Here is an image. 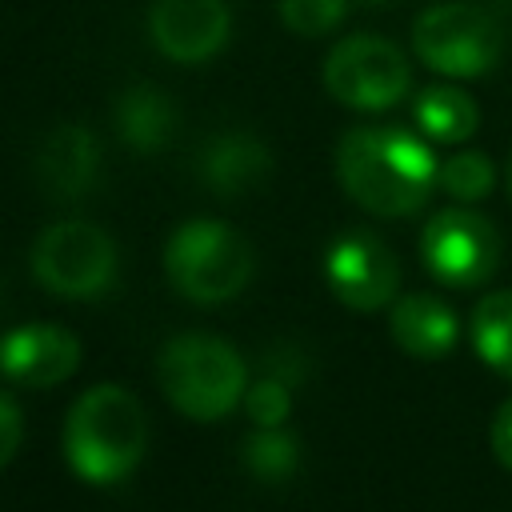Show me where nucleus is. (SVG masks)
<instances>
[{
	"label": "nucleus",
	"mask_w": 512,
	"mask_h": 512,
	"mask_svg": "<svg viewBox=\"0 0 512 512\" xmlns=\"http://www.w3.org/2000/svg\"><path fill=\"white\" fill-rule=\"evenodd\" d=\"M432 148L404 128H348L336 144L344 192L372 216H412L436 184Z\"/></svg>",
	"instance_id": "f257e3e1"
},
{
	"label": "nucleus",
	"mask_w": 512,
	"mask_h": 512,
	"mask_svg": "<svg viewBox=\"0 0 512 512\" xmlns=\"http://www.w3.org/2000/svg\"><path fill=\"white\" fill-rule=\"evenodd\" d=\"M148 448L144 404L120 384L88 388L64 416V456L88 484H120Z\"/></svg>",
	"instance_id": "f03ea898"
},
{
	"label": "nucleus",
	"mask_w": 512,
	"mask_h": 512,
	"mask_svg": "<svg viewBox=\"0 0 512 512\" xmlns=\"http://www.w3.org/2000/svg\"><path fill=\"white\" fill-rule=\"evenodd\" d=\"M156 380L172 400V408L200 424L228 416L236 404H244L248 392V368L240 352L208 332L172 336L160 348Z\"/></svg>",
	"instance_id": "7ed1b4c3"
},
{
	"label": "nucleus",
	"mask_w": 512,
	"mask_h": 512,
	"mask_svg": "<svg viewBox=\"0 0 512 512\" xmlns=\"http://www.w3.org/2000/svg\"><path fill=\"white\" fill-rule=\"evenodd\" d=\"M252 244L220 220H188L164 248V272L172 288L192 304H224L252 280Z\"/></svg>",
	"instance_id": "20e7f679"
},
{
	"label": "nucleus",
	"mask_w": 512,
	"mask_h": 512,
	"mask_svg": "<svg viewBox=\"0 0 512 512\" xmlns=\"http://www.w3.org/2000/svg\"><path fill=\"white\" fill-rule=\"evenodd\" d=\"M32 276L64 300H92L116 284V244L92 220H56L32 244Z\"/></svg>",
	"instance_id": "39448f33"
},
{
	"label": "nucleus",
	"mask_w": 512,
	"mask_h": 512,
	"mask_svg": "<svg viewBox=\"0 0 512 512\" xmlns=\"http://www.w3.org/2000/svg\"><path fill=\"white\" fill-rule=\"evenodd\" d=\"M412 48L432 72L472 80L500 64V24L480 4H432L412 24Z\"/></svg>",
	"instance_id": "423d86ee"
},
{
	"label": "nucleus",
	"mask_w": 512,
	"mask_h": 512,
	"mask_svg": "<svg viewBox=\"0 0 512 512\" xmlns=\"http://www.w3.org/2000/svg\"><path fill=\"white\" fill-rule=\"evenodd\" d=\"M412 84L404 52L384 36H344L324 60V88L348 108H392Z\"/></svg>",
	"instance_id": "0eeeda50"
},
{
	"label": "nucleus",
	"mask_w": 512,
	"mask_h": 512,
	"mask_svg": "<svg viewBox=\"0 0 512 512\" xmlns=\"http://www.w3.org/2000/svg\"><path fill=\"white\" fill-rule=\"evenodd\" d=\"M424 268L448 288H476L500 264V232L472 208H444L420 232Z\"/></svg>",
	"instance_id": "6e6552de"
},
{
	"label": "nucleus",
	"mask_w": 512,
	"mask_h": 512,
	"mask_svg": "<svg viewBox=\"0 0 512 512\" xmlns=\"http://www.w3.org/2000/svg\"><path fill=\"white\" fill-rule=\"evenodd\" d=\"M324 280L340 304L356 312H376L392 304L400 288V264L380 236L344 232L324 252Z\"/></svg>",
	"instance_id": "1a4fd4ad"
},
{
	"label": "nucleus",
	"mask_w": 512,
	"mask_h": 512,
	"mask_svg": "<svg viewBox=\"0 0 512 512\" xmlns=\"http://www.w3.org/2000/svg\"><path fill=\"white\" fill-rule=\"evenodd\" d=\"M232 32V16L224 0H152L148 8V40L172 64H204L212 60Z\"/></svg>",
	"instance_id": "9d476101"
},
{
	"label": "nucleus",
	"mask_w": 512,
	"mask_h": 512,
	"mask_svg": "<svg viewBox=\"0 0 512 512\" xmlns=\"http://www.w3.org/2000/svg\"><path fill=\"white\" fill-rule=\"evenodd\" d=\"M80 368V340L56 324H20L0 336V376L20 388L64 384Z\"/></svg>",
	"instance_id": "9b49d317"
},
{
	"label": "nucleus",
	"mask_w": 512,
	"mask_h": 512,
	"mask_svg": "<svg viewBox=\"0 0 512 512\" xmlns=\"http://www.w3.org/2000/svg\"><path fill=\"white\" fill-rule=\"evenodd\" d=\"M36 184L52 200H84L100 176V144L84 124H56L32 160Z\"/></svg>",
	"instance_id": "f8f14e48"
},
{
	"label": "nucleus",
	"mask_w": 512,
	"mask_h": 512,
	"mask_svg": "<svg viewBox=\"0 0 512 512\" xmlns=\"http://www.w3.org/2000/svg\"><path fill=\"white\" fill-rule=\"evenodd\" d=\"M196 176L212 196H248L260 192L272 176V152L252 132H220L200 148Z\"/></svg>",
	"instance_id": "ddd939ff"
},
{
	"label": "nucleus",
	"mask_w": 512,
	"mask_h": 512,
	"mask_svg": "<svg viewBox=\"0 0 512 512\" xmlns=\"http://www.w3.org/2000/svg\"><path fill=\"white\" fill-rule=\"evenodd\" d=\"M388 328H392V340L408 356H416V360H440L460 340L456 312L440 296H432V292H408V296H400L392 304Z\"/></svg>",
	"instance_id": "4468645a"
},
{
	"label": "nucleus",
	"mask_w": 512,
	"mask_h": 512,
	"mask_svg": "<svg viewBox=\"0 0 512 512\" xmlns=\"http://www.w3.org/2000/svg\"><path fill=\"white\" fill-rule=\"evenodd\" d=\"M112 124L116 136L136 148V152H156L172 140L176 132V104L168 100V92L152 88V84H132L116 96L112 108Z\"/></svg>",
	"instance_id": "2eb2a0df"
},
{
	"label": "nucleus",
	"mask_w": 512,
	"mask_h": 512,
	"mask_svg": "<svg viewBox=\"0 0 512 512\" xmlns=\"http://www.w3.org/2000/svg\"><path fill=\"white\" fill-rule=\"evenodd\" d=\"M412 116H416V128L436 144H460L480 124V112H476L472 96H464L460 88H444V84L424 88L412 104Z\"/></svg>",
	"instance_id": "dca6fc26"
},
{
	"label": "nucleus",
	"mask_w": 512,
	"mask_h": 512,
	"mask_svg": "<svg viewBox=\"0 0 512 512\" xmlns=\"http://www.w3.org/2000/svg\"><path fill=\"white\" fill-rule=\"evenodd\" d=\"M468 336L476 356L500 372L504 380H512V292H488L468 320Z\"/></svg>",
	"instance_id": "f3484780"
},
{
	"label": "nucleus",
	"mask_w": 512,
	"mask_h": 512,
	"mask_svg": "<svg viewBox=\"0 0 512 512\" xmlns=\"http://www.w3.org/2000/svg\"><path fill=\"white\" fill-rule=\"evenodd\" d=\"M240 460H244L248 476L264 480V484H284L300 468V444L284 428H256V432L244 436Z\"/></svg>",
	"instance_id": "a211bd4d"
},
{
	"label": "nucleus",
	"mask_w": 512,
	"mask_h": 512,
	"mask_svg": "<svg viewBox=\"0 0 512 512\" xmlns=\"http://www.w3.org/2000/svg\"><path fill=\"white\" fill-rule=\"evenodd\" d=\"M492 180H496V172H492V160H488L484 152H456V156H448V160L440 164V172H436V184H440L452 200H464V204L484 200V196L492 192Z\"/></svg>",
	"instance_id": "6ab92c4d"
},
{
	"label": "nucleus",
	"mask_w": 512,
	"mask_h": 512,
	"mask_svg": "<svg viewBox=\"0 0 512 512\" xmlns=\"http://www.w3.org/2000/svg\"><path fill=\"white\" fill-rule=\"evenodd\" d=\"M244 412L256 428H284V420L292 416V384L276 376H260L244 392Z\"/></svg>",
	"instance_id": "aec40b11"
},
{
	"label": "nucleus",
	"mask_w": 512,
	"mask_h": 512,
	"mask_svg": "<svg viewBox=\"0 0 512 512\" xmlns=\"http://www.w3.org/2000/svg\"><path fill=\"white\" fill-rule=\"evenodd\" d=\"M348 12V0H280V20L296 36H324Z\"/></svg>",
	"instance_id": "412c9836"
},
{
	"label": "nucleus",
	"mask_w": 512,
	"mask_h": 512,
	"mask_svg": "<svg viewBox=\"0 0 512 512\" xmlns=\"http://www.w3.org/2000/svg\"><path fill=\"white\" fill-rule=\"evenodd\" d=\"M304 372H308V360H304L300 348L276 344V348L264 352V376H276V380H284V384H300Z\"/></svg>",
	"instance_id": "4be33fe9"
},
{
	"label": "nucleus",
	"mask_w": 512,
	"mask_h": 512,
	"mask_svg": "<svg viewBox=\"0 0 512 512\" xmlns=\"http://www.w3.org/2000/svg\"><path fill=\"white\" fill-rule=\"evenodd\" d=\"M20 440H24V416H20L16 400L8 392H0V468L16 456Z\"/></svg>",
	"instance_id": "5701e85b"
},
{
	"label": "nucleus",
	"mask_w": 512,
	"mask_h": 512,
	"mask_svg": "<svg viewBox=\"0 0 512 512\" xmlns=\"http://www.w3.org/2000/svg\"><path fill=\"white\" fill-rule=\"evenodd\" d=\"M488 440H492V456L512 472V400H504V404L496 408Z\"/></svg>",
	"instance_id": "b1692460"
},
{
	"label": "nucleus",
	"mask_w": 512,
	"mask_h": 512,
	"mask_svg": "<svg viewBox=\"0 0 512 512\" xmlns=\"http://www.w3.org/2000/svg\"><path fill=\"white\" fill-rule=\"evenodd\" d=\"M504 184H508V196H512V156H508V164H504Z\"/></svg>",
	"instance_id": "393cba45"
},
{
	"label": "nucleus",
	"mask_w": 512,
	"mask_h": 512,
	"mask_svg": "<svg viewBox=\"0 0 512 512\" xmlns=\"http://www.w3.org/2000/svg\"><path fill=\"white\" fill-rule=\"evenodd\" d=\"M364 4H376L380 8V4H392V0H364Z\"/></svg>",
	"instance_id": "a878e982"
},
{
	"label": "nucleus",
	"mask_w": 512,
	"mask_h": 512,
	"mask_svg": "<svg viewBox=\"0 0 512 512\" xmlns=\"http://www.w3.org/2000/svg\"><path fill=\"white\" fill-rule=\"evenodd\" d=\"M0 304H4V292H0Z\"/></svg>",
	"instance_id": "bb28decb"
}]
</instances>
